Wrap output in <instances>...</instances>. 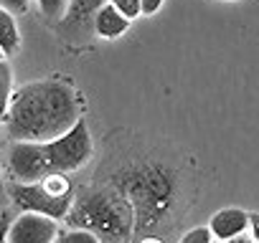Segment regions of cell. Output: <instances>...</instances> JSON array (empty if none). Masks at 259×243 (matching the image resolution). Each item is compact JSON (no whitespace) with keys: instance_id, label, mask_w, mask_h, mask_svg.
Listing matches in <instances>:
<instances>
[{"instance_id":"4fadbf2b","label":"cell","mask_w":259,"mask_h":243,"mask_svg":"<svg viewBox=\"0 0 259 243\" xmlns=\"http://www.w3.org/2000/svg\"><path fill=\"white\" fill-rule=\"evenodd\" d=\"M109 3H112L122 16H127L130 21L138 18V16H143V0H109Z\"/></svg>"},{"instance_id":"52a82bcc","label":"cell","mask_w":259,"mask_h":243,"mask_svg":"<svg viewBox=\"0 0 259 243\" xmlns=\"http://www.w3.org/2000/svg\"><path fill=\"white\" fill-rule=\"evenodd\" d=\"M94 28H97V33H99L102 38H117V36H122V33L130 28V18L122 16L112 3H107V6H102V8L97 11Z\"/></svg>"},{"instance_id":"d6986e66","label":"cell","mask_w":259,"mask_h":243,"mask_svg":"<svg viewBox=\"0 0 259 243\" xmlns=\"http://www.w3.org/2000/svg\"><path fill=\"white\" fill-rule=\"evenodd\" d=\"M140 243H163L160 238H145V240H140Z\"/></svg>"},{"instance_id":"30bf717a","label":"cell","mask_w":259,"mask_h":243,"mask_svg":"<svg viewBox=\"0 0 259 243\" xmlns=\"http://www.w3.org/2000/svg\"><path fill=\"white\" fill-rule=\"evenodd\" d=\"M66 172H49L44 180H41V185L51 193V195H71V183L64 177Z\"/></svg>"},{"instance_id":"7a4b0ae2","label":"cell","mask_w":259,"mask_h":243,"mask_svg":"<svg viewBox=\"0 0 259 243\" xmlns=\"http://www.w3.org/2000/svg\"><path fill=\"white\" fill-rule=\"evenodd\" d=\"M46 157L51 165V172H74L81 165L89 162L92 157V135L89 127L79 119L74 130H69L66 135H61L54 142H46Z\"/></svg>"},{"instance_id":"9c48e42d","label":"cell","mask_w":259,"mask_h":243,"mask_svg":"<svg viewBox=\"0 0 259 243\" xmlns=\"http://www.w3.org/2000/svg\"><path fill=\"white\" fill-rule=\"evenodd\" d=\"M13 74H11V64L8 56H0V104H3V111L11 106L13 101Z\"/></svg>"},{"instance_id":"7c38bea8","label":"cell","mask_w":259,"mask_h":243,"mask_svg":"<svg viewBox=\"0 0 259 243\" xmlns=\"http://www.w3.org/2000/svg\"><path fill=\"white\" fill-rule=\"evenodd\" d=\"M38 8L49 21H61L69 8V0H38Z\"/></svg>"},{"instance_id":"6da1fadb","label":"cell","mask_w":259,"mask_h":243,"mask_svg":"<svg viewBox=\"0 0 259 243\" xmlns=\"http://www.w3.org/2000/svg\"><path fill=\"white\" fill-rule=\"evenodd\" d=\"M81 119V101L71 84L41 79L16 89L3 111V127L11 142H54Z\"/></svg>"},{"instance_id":"9a60e30c","label":"cell","mask_w":259,"mask_h":243,"mask_svg":"<svg viewBox=\"0 0 259 243\" xmlns=\"http://www.w3.org/2000/svg\"><path fill=\"white\" fill-rule=\"evenodd\" d=\"M0 8L13 16H23L28 11V0H0Z\"/></svg>"},{"instance_id":"5bb4252c","label":"cell","mask_w":259,"mask_h":243,"mask_svg":"<svg viewBox=\"0 0 259 243\" xmlns=\"http://www.w3.org/2000/svg\"><path fill=\"white\" fill-rule=\"evenodd\" d=\"M178 243H213V233H211L208 225H198V228L188 230Z\"/></svg>"},{"instance_id":"e0dca14e","label":"cell","mask_w":259,"mask_h":243,"mask_svg":"<svg viewBox=\"0 0 259 243\" xmlns=\"http://www.w3.org/2000/svg\"><path fill=\"white\" fill-rule=\"evenodd\" d=\"M249 228H251L254 243H259V213H249Z\"/></svg>"},{"instance_id":"8fae6325","label":"cell","mask_w":259,"mask_h":243,"mask_svg":"<svg viewBox=\"0 0 259 243\" xmlns=\"http://www.w3.org/2000/svg\"><path fill=\"white\" fill-rule=\"evenodd\" d=\"M54 243H99V238L89 228H71V230H61Z\"/></svg>"},{"instance_id":"8992f818","label":"cell","mask_w":259,"mask_h":243,"mask_svg":"<svg viewBox=\"0 0 259 243\" xmlns=\"http://www.w3.org/2000/svg\"><path fill=\"white\" fill-rule=\"evenodd\" d=\"M208 228H211L213 238H219L221 243L234 240L249 228V213L241 208H224L208 220Z\"/></svg>"},{"instance_id":"3957f363","label":"cell","mask_w":259,"mask_h":243,"mask_svg":"<svg viewBox=\"0 0 259 243\" xmlns=\"http://www.w3.org/2000/svg\"><path fill=\"white\" fill-rule=\"evenodd\" d=\"M8 198L21 210L44 213V215L56 218V220H61L71 208V195H61V198L51 195L41 183H16L8 188Z\"/></svg>"},{"instance_id":"5b68a950","label":"cell","mask_w":259,"mask_h":243,"mask_svg":"<svg viewBox=\"0 0 259 243\" xmlns=\"http://www.w3.org/2000/svg\"><path fill=\"white\" fill-rule=\"evenodd\" d=\"M56 235V218L33 210H21V215L6 230V243H54Z\"/></svg>"},{"instance_id":"2e32d148","label":"cell","mask_w":259,"mask_h":243,"mask_svg":"<svg viewBox=\"0 0 259 243\" xmlns=\"http://www.w3.org/2000/svg\"><path fill=\"white\" fill-rule=\"evenodd\" d=\"M163 3H165V0H143V13H145V16H153V13L160 11Z\"/></svg>"},{"instance_id":"277c9868","label":"cell","mask_w":259,"mask_h":243,"mask_svg":"<svg viewBox=\"0 0 259 243\" xmlns=\"http://www.w3.org/2000/svg\"><path fill=\"white\" fill-rule=\"evenodd\" d=\"M8 170L16 183H41L51 172L46 147L38 142H11Z\"/></svg>"},{"instance_id":"ac0fdd59","label":"cell","mask_w":259,"mask_h":243,"mask_svg":"<svg viewBox=\"0 0 259 243\" xmlns=\"http://www.w3.org/2000/svg\"><path fill=\"white\" fill-rule=\"evenodd\" d=\"M224 243H249V240H246V238H241V235H239V238H234V240H224Z\"/></svg>"},{"instance_id":"ba28073f","label":"cell","mask_w":259,"mask_h":243,"mask_svg":"<svg viewBox=\"0 0 259 243\" xmlns=\"http://www.w3.org/2000/svg\"><path fill=\"white\" fill-rule=\"evenodd\" d=\"M21 46V33L16 16L0 8V56H13Z\"/></svg>"}]
</instances>
